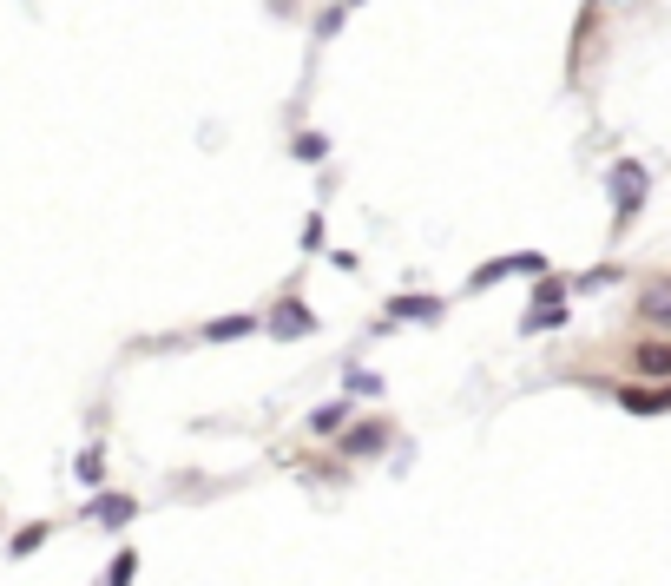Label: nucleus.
Segmentation results:
<instances>
[{
	"label": "nucleus",
	"instance_id": "9d476101",
	"mask_svg": "<svg viewBox=\"0 0 671 586\" xmlns=\"http://www.w3.org/2000/svg\"><path fill=\"white\" fill-rule=\"evenodd\" d=\"M310 428H323V435H329V428H343V402H329V409H316V415H310Z\"/></svg>",
	"mask_w": 671,
	"mask_h": 586
},
{
	"label": "nucleus",
	"instance_id": "9b49d317",
	"mask_svg": "<svg viewBox=\"0 0 671 586\" xmlns=\"http://www.w3.org/2000/svg\"><path fill=\"white\" fill-rule=\"evenodd\" d=\"M132 573H139V554H119V560H112V586H132Z\"/></svg>",
	"mask_w": 671,
	"mask_h": 586
},
{
	"label": "nucleus",
	"instance_id": "f257e3e1",
	"mask_svg": "<svg viewBox=\"0 0 671 586\" xmlns=\"http://www.w3.org/2000/svg\"><path fill=\"white\" fill-rule=\"evenodd\" d=\"M612 191H619V211L632 218L639 198H645V165H619V172H612Z\"/></svg>",
	"mask_w": 671,
	"mask_h": 586
},
{
	"label": "nucleus",
	"instance_id": "6e6552de",
	"mask_svg": "<svg viewBox=\"0 0 671 586\" xmlns=\"http://www.w3.org/2000/svg\"><path fill=\"white\" fill-rule=\"evenodd\" d=\"M303 330H310V310H297V303L277 310V336H303Z\"/></svg>",
	"mask_w": 671,
	"mask_h": 586
},
{
	"label": "nucleus",
	"instance_id": "4468645a",
	"mask_svg": "<svg viewBox=\"0 0 671 586\" xmlns=\"http://www.w3.org/2000/svg\"><path fill=\"white\" fill-rule=\"evenodd\" d=\"M349 448H356V455H362V448H382V428H356V435H349Z\"/></svg>",
	"mask_w": 671,
	"mask_h": 586
},
{
	"label": "nucleus",
	"instance_id": "423d86ee",
	"mask_svg": "<svg viewBox=\"0 0 671 586\" xmlns=\"http://www.w3.org/2000/svg\"><path fill=\"white\" fill-rule=\"evenodd\" d=\"M132 514H139V507L125 501V494H106V501H93V521H106V527H125Z\"/></svg>",
	"mask_w": 671,
	"mask_h": 586
},
{
	"label": "nucleus",
	"instance_id": "ddd939ff",
	"mask_svg": "<svg viewBox=\"0 0 671 586\" xmlns=\"http://www.w3.org/2000/svg\"><path fill=\"white\" fill-rule=\"evenodd\" d=\"M99 475H106V455H99V448L93 455H79V481H99Z\"/></svg>",
	"mask_w": 671,
	"mask_h": 586
},
{
	"label": "nucleus",
	"instance_id": "39448f33",
	"mask_svg": "<svg viewBox=\"0 0 671 586\" xmlns=\"http://www.w3.org/2000/svg\"><path fill=\"white\" fill-rule=\"evenodd\" d=\"M553 323H566V303H560V290H540V310H533L527 317V330H553Z\"/></svg>",
	"mask_w": 671,
	"mask_h": 586
},
{
	"label": "nucleus",
	"instance_id": "0eeeda50",
	"mask_svg": "<svg viewBox=\"0 0 671 586\" xmlns=\"http://www.w3.org/2000/svg\"><path fill=\"white\" fill-rule=\"evenodd\" d=\"M639 310H645V323H665V330H671V284H652Z\"/></svg>",
	"mask_w": 671,
	"mask_h": 586
},
{
	"label": "nucleus",
	"instance_id": "f8f14e48",
	"mask_svg": "<svg viewBox=\"0 0 671 586\" xmlns=\"http://www.w3.org/2000/svg\"><path fill=\"white\" fill-rule=\"evenodd\" d=\"M395 317H435V303H428V297H402V303H395Z\"/></svg>",
	"mask_w": 671,
	"mask_h": 586
},
{
	"label": "nucleus",
	"instance_id": "1a4fd4ad",
	"mask_svg": "<svg viewBox=\"0 0 671 586\" xmlns=\"http://www.w3.org/2000/svg\"><path fill=\"white\" fill-rule=\"evenodd\" d=\"M323 152H329L323 132H297V159H323Z\"/></svg>",
	"mask_w": 671,
	"mask_h": 586
},
{
	"label": "nucleus",
	"instance_id": "20e7f679",
	"mask_svg": "<svg viewBox=\"0 0 671 586\" xmlns=\"http://www.w3.org/2000/svg\"><path fill=\"white\" fill-rule=\"evenodd\" d=\"M514 270H547V257H500V264H481V277H474V284H494V277H514Z\"/></svg>",
	"mask_w": 671,
	"mask_h": 586
},
{
	"label": "nucleus",
	"instance_id": "7ed1b4c3",
	"mask_svg": "<svg viewBox=\"0 0 671 586\" xmlns=\"http://www.w3.org/2000/svg\"><path fill=\"white\" fill-rule=\"evenodd\" d=\"M632 369H639V376H658V382H671V343H645L639 356H632Z\"/></svg>",
	"mask_w": 671,
	"mask_h": 586
},
{
	"label": "nucleus",
	"instance_id": "f03ea898",
	"mask_svg": "<svg viewBox=\"0 0 671 586\" xmlns=\"http://www.w3.org/2000/svg\"><path fill=\"white\" fill-rule=\"evenodd\" d=\"M619 402L632 415H658V409H671V382H665V389H619Z\"/></svg>",
	"mask_w": 671,
	"mask_h": 586
},
{
	"label": "nucleus",
	"instance_id": "2eb2a0df",
	"mask_svg": "<svg viewBox=\"0 0 671 586\" xmlns=\"http://www.w3.org/2000/svg\"><path fill=\"white\" fill-rule=\"evenodd\" d=\"M250 330V317H224V323H211V336H244Z\"/></svg>",
	"mask_w": 671,
	"mask_h": 586
}]
</instances>
